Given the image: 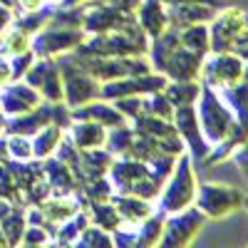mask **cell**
I'll use <instances>...</instances> for the list:
<instances>
[{"label":"cell","instance_id":"36","mask_svg":"<svg viewBox=\"0 0 248 248\" xmlns=\"http://www.w3.org/2000/svg\"><path fill=\"white\" fill-rule=\"evenodd\" d=\"M231 50H233L238 57H246V60H248V28L231 43Z\"/></svg>","mask_w":248,"mask_h":248},{"label":"cell","instance_id":"8","mask_svg":"<svg viewBox=\"0 0 248 248\" xmlns=\"http://www.w3.org/2000/svg\"><path fill=\"white\" fill-rule=\"evenodd\" d=\"M174 124H176V132L179 137H184L186 141L191 144V152L196 156H206L209 154V144H206L203 134H201V127H199V117H196V109L194 105H181L174 109Z\"/></svg>","mask_w":248,"mask_h":248},{"label":"cell","instance_id":"39","mask_svg":"<svg viewBox=\"0 0 248 248\" xmlns=\"http://www.w3.org/2000/svg\"><path fill=\"white\" fill-rule=\"evenodd\" d=\"M161 3H206V5H218V0H161Z\"/></svg>","mask_w":248,"mask_h":248},{"label":"cell","instance_id":"15","mask_svg":"<svg viewBox=\"0 0 248 248\" xmlns=\"http://www.w3.org/2000/svg\"><path fill=\"white\" fill-rule=\"evenodd\" d=\"M72 119H92V122H99L102 127H119V124L124 122V114L112 107V105H105V102H94V105H85L70 112Z\"/></svg>","mask_w":248,"mask_h":248},{"label":"cell","instance_id":"25","mask_svg":"<svg viewBox=\"0 0 248 248\" xmlns=\"http://www.w3.org/2000/svg\"><path fill=\"white\" fill-rule=\"evenodd\" d=\"M40 90H43L47 102H60L62 99L65 92H62V85H60V65L57 62L47 60V70L43 75V82H40Z\"/></svg>","mask_w":248,"mask_h":248},{"label":"cell","instance_id":"28","mask_svg":"<svg viewBox=\"0 0 248 248\" xmlns=\"http://www.w3.org/2000/svg\"><path fill=\"white\" fill-rule=\"evenodd\" d=\"M174 105L167 99V94H159V92H152L149 99L141 102V112H149L154 117H161V119H171L174 117Z\"/></svg>","mask_w":248,"mask_h":248},{"label":"cell","instance_id":"27","mask_svg":"<svg viewBox=\"0 0 248 248\" xmlns=\"http://www.w3.org/2000/svg\"><path fill=\"white\" fill-rule=\"evenodd\" d=\"M62 223H65V229H60L52 241H57V243H70V241H75V236H79L82 231L87 229L90 216H87V214H75V216H70L67 221H62Z\"/></svg>","mask_w":248,"mask_h":248},{"label":"cell","instance_id":"37","mask_svg":"<svg viewBox=\"0 0 248 248\" xmlns=\"http://www.w3.org/2000/svg\"><path fill=\"white\" fill-rule=\"evenodd\" d=\"M45 241H50V236H47V231L43 229V226H32V229L28 231V236H25V243H45Z\"/></svg>","mask_w":248,"mask_h":248},{"label":"cell","instance_id":"18","mask_svg":"<svg viewBox=\"0 0 248 248\" xmlns=\"http://www.w3.org/2000/svg\"><path fill=\"white\" fill-rule=\"evenodd\" d=\"M40 102L37 92L30 87V85H15L10 87L5 94H3V107L5 112L10 114H17V112H28L30 107H35Z\"/></svg>","mask_w":248,"mask_h":248},{"label":"cell","instance_id":"34","mask_svg":"<svg viewBox=\"0 0 248 248\" xmlns=\"http://www.w3.org/2000/svg\"><path fill=\"white\" fill-rule=\"evenodd\" d=\"M30 65H32V55H30L28 50H25V52H20V55L15 57V62H13V72H10V77L17 79L20 75H25V72H28L25 67H30Z\"/></svg>","mask_w":248,"mask_h":248},{"label":"cell","instance_id":"26","mask_svg":"<svg viewBox=\"0 0 248 248\" xmlns=\"http://www.w3.org/2000/svg\"><path fill=\"white\" fill-rule=\"evenodd\" d=\"M132 141H134V132L119 124V127H114V129L107 134L105 147H107V152H112V154H124V156H127L129 149H132Z\"/></svg>","mask_w":248,"mask_h":248},{"label":"cell","instance_id":"20","mask_svg":"<svg viewBox=\"0 0 248 248\" xmlns=\"http://www.w3.org/2000/svg\"><path fill=\"white\" fill-rule=\"evenodd\" d=\"M167 92V99L171 102L174 107H181V105H194V99L199 97L201 87H199V82L196 79H186V82H167V87H164Z\"/></svg>","mask_w":248,"mask_h":248},{"label":"cell","instance_id":"4","mask_svg":"<svg viewBox=\"0 0 248 248\" xmlns=\"http://www.w3.org/2000/svg\"><path fill=\"white\" fill-rule=\"evenodd\" d=\"M196 209L203 216L211 218H221L229 216L231 211H236L243 203V194L231 189V186H221V184H203L199 194H196Z\"/></svg>","mask_w":248,"mask_h":248},{"label":"cell","instance_id":"23","mask_svg":"<svg viewBox=\"0 0 248 248\" xmlns=\"http://www.w3.org/2000/svg\"><path fill=\"white\" fill-rule=\"evenodd\" d=\"M179 45L206 55V50H209V30L201 28L199 23L196 25H186L184 32H179Z\"/></svg>","mask_w":248,"mask_h":248},{"label":"cell","instance_id":"22","mask_svg":"<svg viewBox=\"0 0 248 248\" xmlns=\"http://www.w3.org/2000/svg\"><path fill=\"white\" fill-rule=\"evenodd\" d=\"M164 231V214H149L137 229V246H154L159 243Z\"/></svg>","mask_w":248,"mask_h":248},{"label":"cell","instance_id":"43","mask_svg":"<svg viewBox=\"0 0 248 248\" xmlns=\"http://www.w3.org/2000/svg\"><path fill=\"white\" fill-rule=\"evenodd\" d=\"M50 3H62V0H50Z\"/></svg>","mask_w":248,"mask_h":248},{"label":"cell","instance_id":"16","mask_svg":"<svg viewBox=\"0 0 248 248\" xmlns=\"http://www.w3.org/2000/svg\"><path fill=\"white\" fill-rule=\"evenodd\" d=\"M221 99L226 102L229 109H233L236 122L248 132V85L246 82L243 85L236 82V85H231V87H223L221 90Z\"/></svg>","mask_w":248,"mask_h":248},{"label":"cell","instance_id":"32","mask_svg":"<svg viewBox=\"0 0 248 248\" xmlns=\"http://www.w3.org/2000/svg\"><path fill=\"white\" fill-rule=\"evenodd\" d=\"M8 149H10V154H13L15 159H20V161H25V159L32 156V144H30L25 137H13L10 144H8Z\"/></svg>","mask_w":248,"mask_h":248},{"label":"cell","instance_id":"29","mask_svg":"<svg viewBox=\"0 0 248 248\" xmlns=\"http://www.w3.org/2000/svg\"><path fill=\"white\" fill-rule=\"evenodd\" d=\"M3 47H5V52H13V55L25 52L30 47V32L20 30V28L17 30H10L5 35V40H3Z\"/></svg>","mask_w":248,"mask_h":248},{"label":"cell","instance_id":"3","mask_svg":"<svg viewBox=\"0 0 248 248\" xmlns=\"http://www.w3.org/2000/svg\"><path fill=\"white\" fill-rule=\"evenodd\" d=\"M194 199H196V189H194L191 164H189V156H184V152H181L179 167L171 174L169 186L164 189V194L159 199V209H161V214H179L186 206H191Z\"/></svg>","mask_w":248,"mask_h":248},{"label":"cell","instance_id":"6","mask_svg":"<svg viewBox=\"0 0 248 248\" xmlns=\"http://www.w3.org/2000/svg\"><path fill=\"white\" fill-rule=\"evenodd\" d=\"M206 216L199 209H189L186 206L184 211H179V216H171L167 223H164V238H159L161 246H186L191 243L194 236L201 231Z\"/></svg>","mask_w":248,"mask_h":248},{"label":"cell","instance_id":"31","mask_svg":"<svg viewBox=\"0 0 248 248\" xmlns=\"http://www.w3.org/2000/svg\"><path fill=\"white\" fill-rule=\"evenodd\" d=\"M114 107H117L122 114H127V117H139V112H141V99H139V94H127V97H119Z\"/></svg>","mask_w":248,"mask_h":248},{"label":"cell","instance_id":"44","mask_svg":"<svg viewBox=\"0 0 248 248\" xmlns=\"http://www.w3.org/2000/svg\"><path fill=\"white\" fill-rule=\"evenodd\" d=\"M246 209H248V199H246Z\"/></svg>","mask_w":248,"mask_h":248},{"label":"cell","instance_id":"13","mask_svg":"<svg viewBox=\"0 0 248 248\" xmlns=\"http://www.w3.org/2000/svg\"><path fill=\"white\" fill-rule=\"evenodd\" d=\"M139 25L149 37H159L169 30V17L161 0H141L139 3Z\"/></svg>","mask_w":248,"mask_h":248},{"label":"cell","instance_id":"19","mask_svg":"<svg viewBox=\"0 0 248 248\" xmlns=\"http://www.w3.org/2000/svg\"><path fill=\"white\" fill-rule=\"evenodd\" d=\"M45 174L50 179V189L52 191H60V194H72L75 191V174L60 159H50L45 164Z\"/></svg>","mask_w":248,"mask_h":248},{"label":"cell","instance_id":"9","mask_svg":"<svg viewBox=\"0 0 248 248\" xmlns=\"http://www.w3.org/2000/svg\"><path fill=\"white\" fill-rule=\"evenodd\" d=\"M201 62H203V52H194L189 47H176L161 72H167L174 82H186V79H199L201 75Z\"/></svg>","mask_w":248,"mask_h":248},{"label":"cell","instance_id":"2","mask_svg":"<svg viewBox=\"0 0 248 248\" xmlns=\"http://www.w3.org/2000/svg\"><path fill=\"white\" fill-rule=\"evenodd\" d=\"M57 65L62 67L60 72L65 75V87L62 92L67 94V107H79L85 102L99 97V79H94L85 67L77 55L72 57H60Z\"/></svg>","mask_w":248,"mask_h":248},{"label":"cell","instance_id":"1","mask_svg":"<svg viewBox=\"0 0 248 248\" xmlns=\"http://www.w3.org/2000/svg\"><path fill=\"white\" fill-rule=\"evenodd\" d=\"M199 94H201V105H199V112H196L199 127H201V134H203L206 144L214 147V144L229 139L233 134V129L238 127V122L229 112V107L221 105L218 94L209 85H203Z\"/></svg>","mask_w":248,"mask_h":248},{"label":"cell","instance_id":"5","mask_svg":"<svg viewBox=\"0 0 248 248\" xmlns=\"http://www.w3.org/2000/svg\"><path fill=\"white\" fill-rule=\"evenodd\" d=\"M243 75V62L236 55L226 52H214L206 62H201V77H203V85H209L211 90H223V87H231L241 79Z\"/></svg>","mask_w":248,"mask_h":248},{"label":"cell","instance_id":"7","mask_svg":"<svg viewBox=\"0 0 248 248\" xmlns=\"http://www.w3.org/2000/svg\"><path fill=\"white\" fill-rule=\"evenodd\" d=\"M248 28V15L241 10H226L223 15L214 17V28L209 32V47L214 52L231 50V43Z\"/></svg>","mask_w":248,"mask_h":248},{"label":"cell","instance_id":"11","mask_svg":"<svg viewBox=\"0 0 248 248\" xmlns=\"http://www.w3.org/2000/svg\"><path fill=\"white\" fill-rule=\"evenodd\" d=\"M147 171H149V169L144 167L139 159L132 161L129 156L122 159V161H112V164H109V179H112L114 191H119V194H132L134 184H137L139 179L147 176Z\"/></svg>","mask_w":248,"mask_h":248},{"label":"cell","instance_id":"41","mask_svg":"<svg viewBox=\"0 0 248 248\" xmlns=\"http://www.w3.org/2000/svg\"><path fill=\"white\" fill-rule=\"evenodd\" d=\"M8 77H10V67L5 65V62H3V60H0V82H5Z\"/></svg>","mask_w":248,"mask_h":248},{"label":"cell","instance_id":"14","mask_svg":"<svg viewBox=\"0 0 248 248\" xmlns=\"http://www.w3.org/2000/svg\"><path fill=\"white\" fill-rule=\"evenodd\" d=\"M79 124L70 129V139L75 141L77 149H97L105 144L107 139V132L99 122H92V119H77Z\"/></svg>","mask_w":248,"mask_h":248},{"label":"cell","instance_id":"40","mask_svg":"<svg viewBox=\"0 0 248 248\" xmlns=\"http://www.w3.org/2000/svg\"><path fill=\"white\" fill-rule=\"evenodd\" d=\"M20 5H23L25 10H37L40 5H43V0H20Z\"/></svg>","mask_w":248,"mask_h":248},{"label":"cell","instance_id":"30","mask_svg":"<svg viewBox=\"0 0 248 248\" xmlns=\"http://www.w3.org/2000/svg\"><path fill=\"white\" fill-rule=\"evenodd\" d=\"M77 243L79 246H112V238L105 233V229H85L79 236H77Z\"/></svg>","mask_w":248,"mask_h":248},{"label":"cell","instance_id":"42","mask_svg":"<svg viewBox=\"0 0 248 248\" xmlns=\"http://www.w3.org/2000/svg\"><path fill=\"white\" fill-rule=\"evenodd\" d=\"M8 20H10V13H8L5 8H0V30L8 25Z\"/></svg>","mask_w":248,"mask_h":248},{"label":"cell","instance_id":"12","mask_svg":"<svg viewBox=\"0 0 248 248\" xmlns=\"http://www.w3.org/2000/svg\"><path fill=\"white\" fill-rule=\"evenodd\" d=\"M114 209L122 218V223H129V226H137L139 221H144L149 214H152V203L141 196H134V194H119V196H109Z\"/></svg>","mask_w":248,"mask_h":248},{"label":"cell","instance_id":"24","mask_svg":"<svg viewBox=\"0 0 248 248\" xmlns=\"http://www.w3.org/2000/svg\"><path fill=\"white\" fill-rule=\"evenodd\" d=\"M92 218L105 231H114L122 226V218L114 209V203H107V201H92Z\"/></svg>","mask_w":248,"mask_h":248},{"label":"cell","instance_id":"21","mask_svg":"<svg viewBox=\"0 0 248 248\" xmlns=\"http://www.w3.org/2000/svg\"><path fill=\"white\" fill-rule=\"evenodd\" d=\"M62 134H65V129H62L60 124H45V129H40V134L32 141V156H37V159L50 156Z\"/></svg>","mask_w":248,"mask_h":248},{"label":"cell","instance_id":"17","mask_svg":"<svg viewBox=\"0 0 248 248\" xmlns=\"http://www.w3.org/2000/svg\"><path fill=\"white\" fill-rule=\"evenodd\" d=\"M40 211H43V216H45L50 223L57 226V223L67 221L70 216H75V214L79 211V196H77V199H72V196H67V194L55 196V199L45 201Z\"/></svg>","mask_w":248,"mask_h":248},{"label":"cell","instance_id":"10","mask_svg":"<svg viewBox=\"0 0 248 248\" xmlns=\"http://www.w3.org/2000/svg\"><path fill=\"white\" fill-rule=\"evenodd\" d=\"M79 43H82V32L77 28H47L40 37H35L32 50L40 57H47V55H57L60 50H70Z\"/></svg>","mask_w":248,"mask_h":248},{"label":"cell","instance_id":"33","mask_svg":"<svg viewBox=\"0 0 248 248\" xmlns=\"http://www.w3.org/2000/svg\"><path fill=\"white\" fill-rule=\"evenodd\" d=\"M8 223H5V233L10 236V241H20V233H23V216H20V211H8Z\"/></svg>","mask_w":248,"mask_h":248},{"label":"cell","instance_id":"38","mask_svg":"<svg viewBox=\"0 0 248 248\" xmlns=\"http://www.w3.org/2000/svg\"><path fill=\"white\" fill-rule=\"evenodd\" d=\"M107 3H112V8H117L122 13H132L134 8H139L141 0H107Z\"/></svg>","mask_w":248,"mask_h":248},{"label":"cell","instance_id":"35","mask_svg":"<svg viewBox=\"0 0 248 248\" xmlns=\"http://www.w3.org/2000/svg\"><path fill=\"white\" fill-rule=\"evenodd\" d=\"M231 156H233V161L241 167V171L248 176V141H241V149H233Z\"/></svg>","mask_w":248,"mask_h":248}]
</instances>
